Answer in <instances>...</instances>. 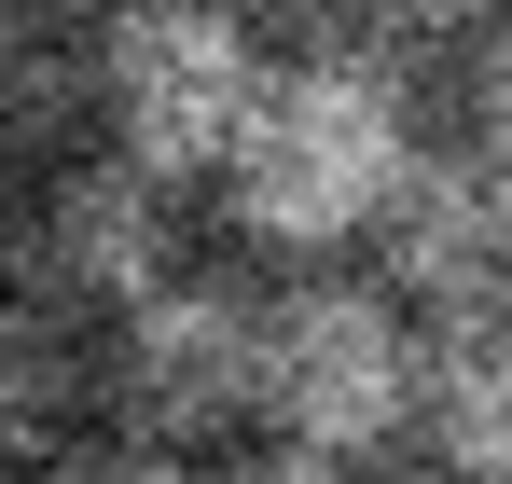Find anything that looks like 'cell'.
<instances>
[{
    "label": "cell",
    "mask_w": 512,
    "mask_h": 484,
    "mask_svg": "<svg viewBox=\"0 0 512 484\" xmlns=\"http://www.w3.org/2000/svg\"><path fill=\"white\" fill-rule=\"evenodd\" d=\"M263 83H277V56L236 0H139L125 28H97V153L194 194V180L236 166Z\"/></svg>",
    "instance_id": "7a4b0ae2"
},
{
    "label": "cell",
    "mask_w": 512,
    "mask_h": 484,
    "mask_svg": "<svg viewBox=\"0 0 512 484\" xmlns=\"http://www.w3.org/2000/svg\"><path fill=\"white\" fill-rule=\"evenodd\" d=\"M374 14H416V28H429V14H485V0H374Z\"/></svg>",
    "instance_id": "5bb4252c"
},
{
    "label": "cell",
    "mask_w": 512,
    "mask_h": 484,
    "mask_svg": "<svg viewBox=\"0 0 512 484\" xmlns=\"http://www.w3.org/2000/svg\"><path fill=\"white\" fill-rule=\"evenodd\" d=\"M374 277L416 332L443 319H499L512 305V153L485 139H416L388 222H374Z\"/></svg>",
    "instance_id": "8992f818"
},
{
    "label": "cell",
    "mask_w": 512,
    "mask_h": 484,
    "mask_svg": "<svg viewBox=\"0 0 512 484\" xmlns=\"http://www.w3.org/2000/svg\"><path fill=\"white\" fill-rule=\"evenodd\" d=\"M97 402V332L0 277V471H56Z\"/></svg>",
    "instance_id": "ba28073f"
},
{
    "label": "cell",
    "mask_w": 512,
    "mask_h": 484,
    "mask_svg": "<svg viewBox=\"0 0 512 484\" xmlns=\"http://www.w3.org/2000/svg\"><path fill=\"white\" fill-rule=\"evenodd\" d=\"M97 402H111L125 443H153V457H208V443L263 429V291L180 263L139 319L97 332Z\"/></svg>",
    "instance_id": "277c9868"
},
{
    "label": "cell",
    "mask_w": 512,
    "mask_h": 484,
    "mask_svg": "<svg viewBox=\"0 0 512 484\" xmlns=\"http://www.w3.org/2000/svg\"><path fill=\"white\" fill-rule=\"evenodd\" d=\"M416 360L429 332L388 305V277H291L263 291V429L305 457H374L416 429Z\"/></svg>",
    "instance_id": "3957f363"
},
{
    "label": "cell",
    "mask_w": 512,
    "mask_h": 484,
    "mask_svg": "<svg viewBox=\"0 0 512 484\" xmlns=\"http://www.w3.org/2000/svg\"><path fill=\"white\" fill-rule=\"evenodd\" d=\"M70 153H97V28L0 0V180H56Z\"/></svg>",
    "instance_id": "52a82bcc"
},
{
    "label": "cell",
    "mask_w": 512,
    "mask_h": 484,
    "mask_svg": "<svg viewBox=\"0 0 512 484\" xmlns=\"http://www.w3.org/2000/svg\"><path fill=\"white\" fill-rule=\"evenodd\" d=\"M0 484H28V471H0Z\"/></svg>",
    "instance_id": "2e32d148"
},
{
    "label": "cell",
    "mask_w": 512,
    "mask_h": 484,
    "mask_svg": "<svg viewBox=\"0 0 512 484\" xmlns=\"http://www.w3.org/2000/svg\"><path fill=\"white\" fill-rule=\"evenodd\" d=\"M180 277V194L153 166L125 153H70L56 180H28V208H14V291H42L56 319H139L153 291Z\"/></svg>",
    "instance_id": "5b68a950"
},
{
    "label": "cell",
    "mask_w": 512,
    "mask_h": 484,
    "mask_svg": "<svg viewBox=\"0 0 512 484\" xmlns=\"http://www.w3.org/2000/svg\"><path fill=\"white\" fill-rule=\"evenodd\" d=\"M42 14H70V28H125L139 0H42Z\"/></svg>",
    "instance_id": "4fadbf2b"
},
{
    "label": "cell",
    "mask_w": 512,
    "mask_h": 484,
    "mask_svg": "<svg viewBox=\"0 0 512 484\" xmlns=\"http://www.w3.org/2000/svg\"><path fill=\"white\" fill-rule=\"evenodd\" d=\"M28 484H208V471H194V457H153V443L111 429V443H70L56 471H28Z\"/></svg>",
    "instance_id": "30bf717a"
},
{
    "label": "cell",
    "mask_w": 512,
    "mask_h": 484,
    "mask_svg": "<svg viewBox=\"0 0 512 484\" xmlns=\"http://www.w3.org/2000/svg\"><path fill=\"white\" fill-rule=\"evenodd\" d=\"M0 277H14V208H0Z\"/></svg>",
    "instance_id": "9a60e30c"
},
{
    "label": "cell",
    "mask_w": 512,
    "mask_h": 484,
    "mask_svg": "<svg viewBox=\"0 0 512 484\" xmlns=\"http://www.w3.org/2000/svg\"><path fill=\"white\" fill-rule=\"evenodd\" d=\"M208 484H374V471H346V457H305V443H263V457H236V471H208Z\"/></svg>",
    "instance_id": "7c38bea8"
},
{
    "label": "cell",
    "mask_w": 512,
    "mask_h": 484,
    "mask_svg": "<svg viewBox=\"0 0 512 484\" xmlns=\"http://www.w3.org/2000/svg\"><path fill=\"white\" fill-rule=\"evenodd\" d=\"M471 139H485V153H512V28L471 56Z\"/></svg>",
    "instance_id": "8fae6325"
},
{
    "label": "cell",
    "mask_w": 512,
    "mask_h": 484,
    "mask_svg": "<svg viewBox=\"0 0 512 484\" xmlns=\"http://www.w3.org/2000/svg\"><path fill=\"white\" fill-rule=\"evenodd\" d=\"M416 443L443 484H512V305L443 319L416 360Z\"/></svg>",
    "instance_id": "9c48e42d"
},
{
    "label": "cell",
    "mask_w": 512,
    "mask_h": 484,
    "mask_svg": "<svg viewBox=\"0 0 512 484\" xmlns=\"http://www.w3.org/2000/svg\"><path fill=\"white\" fill-rule=\"evenodd\" d=\"M402 166H416V83H402V56H291L208 194H222V222L250 249L333 263V249H360L388 222Z\"/></svg>",
    "instance_id": "6da1fadb"
}]
</instances>
